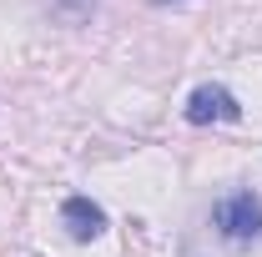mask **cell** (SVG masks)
Listing matches in <instances>:
<instances>
[{
  "instance_id": "7a4b0ae2",
  "label": "cell",
  "mask_w": 262,
  "mask_h": 257,
  "mask_svg": "<svg viewBox=\"0 0 262 257\" xmlns=\"http://www.w3.org/2000/svg\"><path fill=\"white\" fill-rule=\"evenodd\" d=\"M187 121L192 126H212V121H242V106L227 86H196L187 96Z\"/></svg>"
},
{
  "instance_id": "277c9868",
  "label": "cell",
  "mask_w": 262,
  "mask_h": 257,
  "mask_svg": "<svg viewBox=\"0 0 262 257\" xmlns=\"http://www.w3.org/2000/svg\"><path fill=\"white\" fill-rule=\"evenodd\" d=\"M157 5H166V0H157Z\"/></svg>"
},
{
  "instance_id": "3957f363",
  "label": "cell",
  "mask_w": 262,
  "mask_h": 257,
  "mask_svg": "<svg viewBox=\"0 0 262 257\" xmlns=\"http://www.w3.org/2000/svg\"><path fill=\"white\" fill-rule=\"evenodd\" d=\"M61 222H66V232H71L76 242H91V237H101V232H106V212H101L91 197H66Z\"/></svg>"
},
{
  "instance_id": "6da1fadb",
  "label": "cell",
  "mask_w": 262,
  "mask_h": 257,
  "mask_svg": "<svg viewBox=\"0 0 262 257\" xmlns=\"http://www.w3.org/2000/svg\"><path fill=\"white\" fill-rule=\"evenodd\" d=\"M212 222L222 227L227 242H252V237H262V202L252 192H232L212 207Z\"/></svg>"
}]
</instances>
